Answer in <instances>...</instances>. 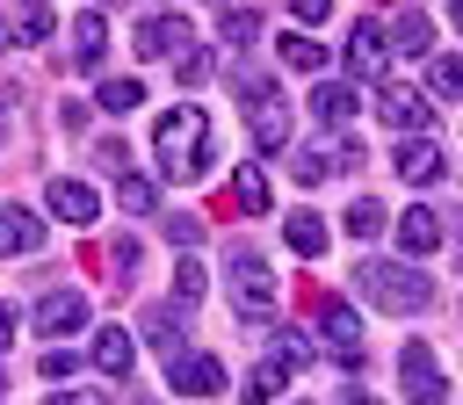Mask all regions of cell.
<instances>
[{
    "label": "cell",
    "mask_w": 463,
    "mask_h": 405,
    "mask_svg": "<svg viewBox=\"0 0 463 405\" xmlns=\"http://www.w3.org/2000/svg\"><path fill=\"white\" fill-rule=\"evenodd\" d=\"M340 405H376V398H340Z\"/></svg>",
    "instance_id": "34"
},
{
    "label": "cell",
    "mask_w": 463,
    "mask_h": 405,
    "mask_svg": "<svg viewBox=\"0 0 463 405\" xmlns=\"http://www.w3.org/2000/svg\"><path fill=\"white\" fill-rule=\"evenodd\" d=\"M94 369H101V376H123V369H130V333H123V325H101V333H94Z\"/></svg>",
    "instance_id": "13"
},
{
    "label": "cell",
    "mask_w": 463,
    "mask_h": 405,
    "mask_svg": "<svg viewBox=\"0 0 463 405\" xmlns=\"http://www.w3.org/2000/svg\"><path fill=\"white\" fill-rule=\"evenodd\" d=\"M203 166H210V116H203L195 101H181V108L159 116V174L188 181V174H203Z\"/></svg>",
    "instance_id": "1"
},
{
    "label": "cell",
    "mask_w": 463,
    "mask_h": 405,
    "mask_svg": "<svg viewBox=\"0 0 463 405\" xmlns=\"http://www.w3.org/2000/svg\"><path fill=\"white\" fill-rule=\"evenodd\" d=\"M80 65H101V7H80Z\"/></svg>",
    "instance_id": "21"
},
{
    "label": "cell",
    "mask_w": 463,
    "mask_h": 405,
    "mask_svg": "<svg viewBox=\"0 0 463 405\" xmlns=\"http://www.w3.org/2000/svg\"><path fill=\"white\" fill-rule=\"evenodd\" d=\"M289 246H297L304 260H318V253H326V224H318L311 210H297V217H289Z\"/></svg>",
    "instance_id": "19"
},
{
    "label": "cell",
    "mask_w": 463,
    "mask_h": 405,
    "mask_svg": "<svg viewBox=\"0 0 463 405\" xmlns=\"http://www.w3.org/2000/svg\"><path fill=\"white\" fill-rule=\"evenodd\" d=\"M275 391H282V376H275V369H253V376L239 383V398H246V405H268Z\"/></svg>",
    "instance_id": "27"
},
{
    "label": "cell",
    "mask_w": 463,
    "mask_h": 405,
    "mask_svg": "<svg viewBox=\"0 0 463 405\" xmlns=\"http://www.w3.org/2000/svg\"><path fill=\"white\" fill-rule=\"evenodd\" d=\"M0 137H7V108H0Z\"/></svg>",
    "instance_id": "35"
},
{
    "label": "cell",
    "mask_w": 463,
    "mask_h": 405,
    "mask_svg": "<svg viewBox=\"0 0 463 405\" xmlns=\"http://www.w3.org/2000/svg\"><path fill=\"white\" fill-rule=\"evenodd\" d=\"M174 376V391H188V398H210V391H224V369L210 362V354H188L181 369H166Z\"/></svg>",
    "instance_id": "9"
},
{
    "label": "cell",
    "mask_w": 463,
    "mask_h": 405,
    "mask_svg": "<svg viewBox=\"0 0 463 405\" xmlns=\"http://www.w3.org/2000/svg\"><path fill=\"white\" fill-rule=\"evenodd\" d=\"M116 202H123V210H152V181H145V174H123V181H116Z\"/></svg>",
    "instance_id": "26"
},
{
    "label": "cell",
    "mask_w": 463,
    "mask_h": 405,
    "mask_svg": "<svg viewBox=\"0 0 463 405\" xmlns=\"http://www.w3.org/2000/svg\"><path fill=\"white\" fill-rule=\"evenodd\" d=\"M289 174H297V181H326V159H318V152H297Z\"/></svg>",
    "instance_id": "30"
},
{
    "label": "cell",
    "mask_w": 463,
    "mask_h": 405,
    "mask_svg": "<svg viewBox=\"0 0 463 405\" xmlns=\"http://www.w3.org/2000/svg\"><path fill=\"white\" fill-rule=\"evenodd\" d=\"M217 29H224L232 43H246V36L260 29V14H253V7H224V14H217Z\"/></svg>",
    "instance_id": "25"
},
{
    "label": "cell",
    "mask_w": 463,
    "mask_h": 405,
    "mask_svg": "<svg viewBox=\"0 0 463 405\" xmlns=\"http://www.w3.org/2000/svg\"><path fill=\"white\" fill-rule=\"evenodd\" d=\"M376 116H383L391 130H420V123H427V101L398 87V94H383V101H376Z\"/></svg>",
    "instance_id": "14"
},
{
    "label": "cell",
    "mask_w": 463,
    "mask_h": 405,
    "mask_svg": "<svg viewBox=\"0 0 463 405\" xmlns=\"http://www.w3.org/2000/svg\"><path fill=\"white\" fill-rule=\"evenodd\" d=\"M362 289H369L383 311H420V304H427V275H412V268L398 275V268H383V260L362 268Z\"/></svg>",
    "instance_id": "2"
},
{
    "label": "cell",
    "mask_w": 463,
    "mask_h": 405,
    "mask_svg": "<svg viewBox=\"0 0 463 405\" xmlns=\"http://www.w3.org/2000/svg\"><path fill=\"white\" fill-rule=\"evenodd\" d=\"M456 29H463V7H456Z\"/></svg>",
    "instance_id": "36"
},
{
    "label": "cell",
    "mask_w": 463,
    "mask_h": 405,
    "mask_svg": "<svg viewBox=\"0 0 463 405\" xmlns=\"http://www.w3.org/2000/svg\"><path fill=\"white\" fill-rule=\"evenodd\" d=\"M80 318H87V297H80V289H51V297L36 304V333H43V340H65Z\"/></svg>",
    "instance_id": "5"
},
{
    "label": "cell",
    "mask_w": 463,
    "mask_h": 405,
    "mask_svg": "<svg viewBox=\"0 0 463 405\" xmlns=\"http://www.w3.org/2000/svg\"><path fill=\"white\" fill-rule=\"evenodd\" d=\"M232 304H239V318H253V325L275 311V275H268L260 260H246V253L232 260Z\"/></svg>",
    "instance_id": "3"
},
{
    "label": "cell",
    "mask_w": 463,
    "mask_h": 405,
    "mask_svg": "<svg viewBox=\"0 0 463 405\" xmlns=\"http://www.w3.org/2000/svg\"><path fill=\"white\" fill-rule=\"evenodd\" d=\"M7 340H14V311L0 304V347H7Z\"/></svg>",
    "instance_id": "33"
},
{
    "label": "cell",
    "mask_w": 463,
    "mask_h": 405,
    "mask_svg": "<svg viewBox=\"0 0 463 405\" xmlns=\"http://www.w3.org/2000/svg\"><path fill=\"white\" fill-rule=\"evenodd\" d=\"M434 87L441 94H463V58H434Z\"/></svg>",
    "instance_id": "29"
},
{
    "label": "cell",
    "mask_w": 463,
    "mask_h": 405,
    "mask_svg": "<svg viewBox=\"0 0 463 405\" xmlns=\"http://www.w3.org/2000/svg\"><path fill=\"white\" fill-rule=\"evenodd\" d=\"M43 239V224L29 217V210H14V202H0V253H29Z\"/></svg>",
    "instance_id": "11"
},
{
    "label": "cell",
    "mask_w": 463,
    "mask_h": 405,
    "mask_svg": "<svg viewBox=\"0 0 463 405\" xmlns=\"http://www.w3.org/2000/svg\"><path fill=\"white\" fill-rule=\"evenodd\" d=\"M398 376H405L412 405H441V369H434L427 340H405V354H398Z\"/></svg>",
    "instance_id": "4"
},
{
    "label": "cell",
    "mask_w": 463,
    "mask_h": 405,
    "mask_svg": "<svg viewBox=\"0 0 463 405\" xmlns=\"http://www.w3.org/2000/svg\"><path fill=\"white\" fill-rule=\"evenodd\" d=\"M43 405H109V391H51Z\"/></svg>",
    "instance_id": "31"
},
{
    "label": "cell",
    "mask_w": 463,
    "mask_h": 405,
    "mask_svg": "<svg viewBox=\"0 0 463 405\" xmlns=\"http://www.w3.org/2000/svg\"><path fill=\"white\" fill-rule=\"evenodd\" d=\"M304 362H311V347H304L297 333H282V340H275V354H268V369H275V376H282V369H304Z\"/></svg>",
    "instance_id": "24"
},
{
    "label": "cell",
    "mask_w": 463,
    "mask_h": 405,
    "mask_svg": "<svg viewBox=\"0 0 463 405\" xmlns=\"http://www.w3.org/2000/svg\"><path fill=\"white\" fill-rule=\"evenodd\" d=\"M318 325H326V347H333L340 362H354V354H362V318H354L347 304H326V311H318Z\"/></svg>",
    "instance_id": "8"
},
{
    "label": "cell",
    "mask_w": 463,
    "mask_h": 405,
    "mask_svg": "<svg viewBox=\"0 0 463 405\" xmlns=\"http://www.w3.org/2000/svg\"><path fill=\"white\" fill-rule=\"evenodd\" d=\"M232 195H239V210H246V217H260V210H268V174L246 159V166L232 174Z\"/></svg>",
    "instance_id": "16"
},
{
    "label": "cell",
    "mask_w": 463,
    "mask_h": 405,
    "mask_svg": "<svg viewBox=\"0 0 463 405\" xmlns=\"http://www.w3.org/2000/svg\"><path fill=\"white\" fill-rule=\"evenodd\" d=\"M391 51H405V58L427 51V14H420V7H405V14L391 22Z\"/></svg>",
    "instance_id": "17"
},
{
    "label": "cell",
    "mask_w": 463,
    "mask_h": 405,
    "mask_svg": "<svg viewBox=\"0 0 463 405\" xmlns=\"http://www.w3.org/2000/svg\"><path fill=\"white\" fill-rule=\"evenodd\" d=\"M383 51H391V36H383V29L362 14V22L347 29V65H354L362 80H376V72H383Z\"/></svg>",
    "instance_id": "6"
},
{
    "label": "cell",
    "mask_w": 463,
    "mask_h": 405,
    "mask_svg": "<svg viewBox=\"0 0 463 405\" xmlns=\"http://www.w3.org/2000/svg\"><path fill=\"white\" fill-rule=\"evenodd\" d=\"M51 210L65 224H94V188L87 181H51Z\"/></svg>",
    "instance_id": "10"
},
{
    "label": "cell",
    "mask_w": 463,
    "mask_h": 405,
    "mask_svg": "<svg viewBox=\"0 0 463 405\" xmlns=\"http://www.w3.org/2000/svg\"><path fill=\"white\" fill-rule=\"evenodd\" d=\"M181 43H188V22H181V14H145V22H137V51H145V58H166V51H181Z\"/></svg>",
    "instance_id": "7"
},
{
    "label": "cell",
    "mask_w": 463,
    "mask_h": 405,
    "mask_svg": "<svg viewBox=\"0 0 463 405\" xmlns=\"http://www.w3.org/2000/svg\"><path fill=\"white\" fill-rule=\"evenodd\" d=\"M282 65H289V72H318V65H326V51H318V43H304V36H282Z\"/></svg>",
    "instance_id": "22"
},
{
    "label": "cell",
    "mask_w": 463,
    "mask_h": 405,
    "mask_svg": "<svg viewBox=\"0 0 463 405\" xmlns=\"http://www.w3.org/2000/svg\"><path fill=\"white\" fill-rule=\"evenodd\" d=\"M398 239H405L412 253H434V246H441V217H434V210H405V217H398Z\"/></svg>",
    "instance_id": "15"
},
{
    "label": "cell",
    "mask_w": 463,
    "mask_h": 405,
    "mask_svg": "<svg viewBox=\"0 0 463 405\" xmlns=\"http://www.w3.org/2000/svg\"><path fill=\"white\" fill-rule=\"evenodd\" d=\"M347 231H354V239H376V231H383V202H369V195H362V202L347 210Z\"/></svg>",
    "instance_id": "23"
},
{
    "label": "cell",
    "mask_w": 463,
    "mask_h": 405,
    "mask_svg": "<svg viewBox=\"0 0 463 405\" xmlns=\"http://www.w3.org/2000/svg\"><path fill=\"white\" fill-rule=\"evenodd\" d=\"M391 166H398L405 181H434V174H441V152H434L427 137H412V145H398V152H391Z\"/></svg>",
    "instance_id": "12"
},
{
    "label": "cell",
    "mask_w": 463,
    "mask_h": 405,
    "mask_svg": "<svg viewBox=\"0 0 463 405\" xmlns=\"http://www.w3.org/2000/svg\"><path fill=\"white\" fill-rule=\"evenodd\" d=\"M311 108H318V123H326V130H347V123H354V94H347V87H318V101H311Z\"/></svg>",
    "instance_id": "18"
},
{
    "label": "cell",
    "mask_w": 463,
    "mask_h": 405,
    "mask_svg": "<svg viewBox=\"0 0 463 405\" xmlns=\"http://www.w3.org/2000/svg\"><path fill=\"white\" fill-rule=\"evenodd\" d=\"M94 101H101L109 116H123V108H137V101H145V87L123 72V80H101V94H94Z\"/></svg>",
    "instance_id": "20"
},
{
    "label": "cell",
    "mask_w": 463,
    "mask_h": 405,
    "mask_svg": "<svg viewBox=\"0 0 463 405\" xmlns=\"http://www.w3.org/2000/svg\"><path fill=\"white\" fill-rule=\"evenodd\" d=\"M174 297H181V304H195V297H203V268H195V260H181V268H174Z\"/></svg>",
    "instance_id": "28"
},
{
    "label": "cell",
    "mask_w": 463,
    "mask_h": 405,
    "mask_svg": "<svg viewBox=\"0 0 463 405\" xmlns=\"http://www.w3.org/2000/svg\"><path fill=\"white\" fill-rule=\"evenodd\" d=\"M43 29H51V7H29V14H22V43H36Z\"/></svg>",
    "instance_id": "32"
}]
</instances>
